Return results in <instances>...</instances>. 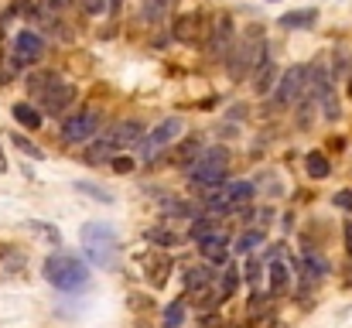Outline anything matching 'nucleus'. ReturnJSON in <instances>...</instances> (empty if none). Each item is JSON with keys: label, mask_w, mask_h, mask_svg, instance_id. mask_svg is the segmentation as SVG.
I'll return each instance as SVG.
<instances>
[{"label": "nucleus", "mask_w": 352, "mask_h": 328, "mask_svg": "<svg viewBox=\"0 0 352 328\" xmlns=\"http://www.w3.org/2000/svg\"><path fill=\"white\" fill-rule=\"evenodd\" d=\"M178 137H182V120H178V116L161 120L151 133H144V137H140V157H144L147 164H151V161H157V157H161V151H168Z\"/></svg>", "instance_id": "obj_6"}, {"label": "nucleus", "mask_w": 352, "mask_h": 328, "mask_svg": "<svg viewBox=\"0 0 352 328\" xmlns=\"http://www.w3.org/2000/svg\"><path fill=\"white\" fill-rule=\"evenodd\" d=\"M48 3H52V7H55V10H65V7H69V3H72V0H48Z\"/></svg>", "instance_id": "obj_36"}, {"label": "nucleus", "mask_w": 352, "mask_h": 328, "mask_svg": "<svg viewBox=\"0 0 352 328\" xmlns=\"http://www.w3.org/2000/svg\"><path fill=\"white\" fill-rule=\"evenodd\" d=\"M31 229H38V232H41V236H48V239H52V243H55V246H58V232H55V229H52V226H45V222H31Z\"/></svg>", "instance_id": "obj_33"}, {"label": "nucleus", "mask_w": 352, "mask_h": 328, "mask_svg": "<svg viewBox=\"0 0 352 328\" xmlns=\"http://www.w3.org/2000/svg\"><path fill=\"white\" fill-rule=\"evenodd\" d=\"M349 96H352V76H349Z\"/></svg>", "instance_id": "obj_39"}, {"label": "nucleus", "mask_w": 352, "mask_h": 328, "mask_svg": "<svg viewBox=\"0 0 352 328\" xmlns=\"http://www.w3.org/2000/svg\"><path fill=\"white\" fill-rule=\"evenodd\" d=\"M28 256L21 250H14L10 243H0V277H17L24 270Z\"/></svg>", "instance_id": "obj_18"}, {"label": "nucleus", "mask_w": 352, "mask_h": 328, "mask_svg": "<svg viewBox=\"0 0 352 328\" xmlns=\"http://www.w3.org/2000/svg\"><path fill=\"white\" fill-rule=\"evenodd\" d=\"M185 311H188L185 298L171 301V305L164 308V328H182V325H185Z\"/></svg>", "instance_id": "obj_24"}, {"label": "nucleus", "mask_w": 352, "mask_h": 328, "mask_svg": "<svg viewBox=\"0 0 352 328\" xmlns=\"http://www.w3.org/2000/svg\"><path fill=\"white\" fill-rule=\"evenodd\" d=\"M107 7H110V10H120V7H123V0H107Z\"/></svg>", "instance_id": "obj_37"}, {"label": "nucleus", "mask_w": 352, "mask_h": 328, "mask_svg": "<svg viewBox=\"0 0 352 328\" xmlns=\"http://www.w3.org/2000/svg\"><path fill=\"white\" fill-rule=\"evenodd\" d=\"M10 116H14L24 130H38V127H41V120H45V116L31 107V103H14V107H10Z\"/></svg>", "instance_id": "obj_22"}, {"label": "nucleus", "mask_w": 352, "mask_h": 328, "mask_svg": "<svg viewBox=\"0 0 352 328\" xmlns=\"http://www.w3.org/2000/svg\"><path fill=\"white\" fill-rule=\"evenodd\" d=\"M144 270H147V281H151L154 287H164L168 270H171V256H168V253H147Z\"/></svg>", "instance_id": "obj_17"}, {"label": "nucleus", "mask_w": 352, "mask_h": 328, "mask_svg": "<svg viewBox=\"0 0 352 328\" xmlns=\"http://www.w3.org/2000/svg\"><path fill=\"white\" fill-rule=\"evenodd\" d=\"M140 137H144V123L140 120H120V123H113L100 140L117 154V151H123V147H133V144H140Z\"/></svg>", "instance_id": "obj_11"}, {"label": "nucleus", "mask_w": 352, "mask_h": 328, "mask_svg": "<svg viewBox=\"0 0 352 328\" xmlns=\"http://www.w3.org/2000/svg\"><path fill=\"white\" fill-rule=\"evenodd\" d=\"M236 284H239V270L226 267V270H223V277H219V301H230V298H233Z\"/></svg>", "instance_id": "obj_26"}, {"label": "nucleus", "mask_w": 352, "mask_h": 328, "mask_svg": "<svg viewBox=\"0 0 352 328\" xmlns=\"http://www.w3.org/2000/svg\"><path fill=\"white\" fill-rule=\"evenodd\" d=\"M298 267H301V281H305V287H308V284H318V281L329 274L325 256H318L315 250H305V253H301V260H298Z\"/></svg>", "instance_id": "obj_15"}, {"label": "nucleus", "mask_w": 352, "mask_h": 328, "mask_svg": "<svg viewBox=\"0 0 352 328\" xmlns=\"http://www.w3.org/2000/svg\"><path fill=\"white\" fill-rule=\"evenodd\" d=\"M41 274H45V281H48L52 287H58V291H65V294H76V291H86V287H89V263H86L82 256L69 253V250L52 253V256L45 260Z\"/></svg>", "instance_id": "obj_2"}, {"label": "nucleus", "mask_w": 352, "mask_h": 328, "mask_svg": "<svg viewBox=\"0 0 352 328\" xmlns=\"http://www.w3.org/2000/svg\"><path fill=\"white\" fill-rule=\"evenodd\" d=\"M10 144H14V147H17L21 154H28V157H34V161H41V157H45V151H41L38 144H31V140H28L24 133H10Z\"/></svg>", "instance_id": "obj_27"}, {"label": "nucleus", "mask_w": 352, "mask_h": 328, "mask_svg": "<svg viewBox=\"0 0 352 328\" xmlns=\"http://www.w3.org/2000/svg\"><path fill=\"white\" fill-rule=\"evenodd\" d=\"M270 45H267V38L260 34V31H250L246 38H236L233 52H230V58H226V72H230V79H250L253 76V69H256V62H260V55L267 52Z\"/></svg>", "instance_id": "obj_5"}, {"label": "nucleus", "mask_w": 352, "mask_h": 328, "mask_svg": "<svg viewBox=\"0 0 352 328\" xmlns=\"http://www.w3.org/2000/svg\"><path fill=\"white\" fill-rule=\"evenodd\" d=\"M110 164H113V171H117V175H126V171H133V161H130V157H113Z\"/></svg>", "instance_id": "obj_34"}, {"label": "nucleus", "mask_w": 352, "mask_h": 328, "mask_svg": "<svg viewBox=\"0 0 352 328\" xmlns=\"http://www.w3.org/2000/svg\"><path fill=\"white\" fill-rule=\"evenodd\" d=\"M82 250L93 267L117 270L120 263V236L110 222H86L82 226Z\"/></svg>", "instance_id": "obj_4"}, {"label": "nucleus", "mask_w": 352, "mask_h": 328, "mask_svg": "<svg viewBox=\"0 0 352 328\" xmlns=\"http://www.w3.org/2000/svg\"><path fill=\"white\" fill-rule=\"evenodd\" d=\"M86 161H89V164H110V161H113V151H110L103 140H96V144L86 151Z\"/></svg>", "instance_id": "obj_28"}, {"label": "nucleus", "mask_w": 352, "mask_h": 328, "mask_svg": "<svg viewBox=\"0 0 352 328\" xmlns=\"http://www.w3.org/2000/svg\"><path fill=\"white\" fill-rule=\"evenodd\" d=\"M305 171H308L311 178H329L332 164H329V157H325L322 151H311V154L305 157Z\"/></svg>", "instance_id": "obj_23"}, {"label": "nucleus", "mask_w": 352, "mask_h": 328, "mask_svg": "<svg viewBox=\"0 0 352 328\" xmlns=\"http://www.w3.org/2000/svg\"><path fill=\"white\" fill-rule=\"evenodd\" d=\"M260 243H267V236H263L260 229H246V232H239V236H236L233 250L236 253H250V250H253V246H260Z\"/></svg>", "instance_id": "obj_25"}, {"label": "nucleus", "mask_w": 352, "mask_h": 328, "mask_svg": "<svg viewBox=\"0 0 352 328\" xmlns=\"http://www.w3.org/2000/svg\"><path fill=\"white\" fill-rule=\"evenodd\" d=\"M7 171V157H3V147H0V175Z\"/></svg>", "instance_id": "obj_38"}, {"label": "nucleus", "mask_w": 352, "mask_h": 328, "mask_svg": "<svg viewBox=\"0 0 352 328\" xmlns=\"http://www.w3.org/2000/svg\"><path fill=\"white\" fill-rule=\"evenodd\" d=\"M100 109H79L76 116H69L62 123V140L65 144H89L100 133Z\"/></svg>", "instance_id": "obj_9"}, {"label": "nucleus", "mask_w": 352, "mask_h": 328, "mask_svg": "<svg viewBox=\"0 0 352 328\" xmlns=\"http://www.w3.org/2000/svg\"><path fill=\"white\" fill-rule=\"evenodd\" d=\"M267 274H270V294H274V298H280V294L291 291V267H287V250H284V246H274V250H270Z\"/></svg>", "instance_id": "obj_12"}, {"label": "nucleus", "mask_w": 352, "mask_h": 328, "mask_svg": "<svg viewBox=\"0 0 352 328\" xmlns=\"http://www.w3.org/2000/svg\"><path fill=\"white\" fill-rule=\"evenodd\" d=\"M45 38L38 34V31H17L14 34V45H10V58L17 62V69H24V65H34V62H41L45 58Z\"/></svg>", "instance_id": "obj_10"}, {"label": "nucleus", "mask_w": 352, "mask_h": 328, "mask_svg": "<svg viewBox=\"0 0 352 328\" xmlns=\"http://www.w3.org/2000/svg\"><path fill=\"white\" fill-rule=\"evenodd\" d=\"M274 76H277V69H274V55H270V48H267V52L260 55V62H256L253 76H250V86H253V93L267 96V93L274 89Z\"/></svg>", "instance_id": "obj_14"}, {"label": "nucleus", "mask_w": 352, "mask_h": 328, "mask_svg": "<svg viewBox=\"0 0 352 328\" xmlns=\"http://www.w3.org/2000/svg\"><path fill=\"white\" fill-rule=\"evenodd\" d=\"M223 328H239V325H223Z\"/></svg>", "instance_id": "obj_40"}, {"label": "nucleus", "mask_w": 352, "mask_h": 328, "mask_svg": "<svg viewBox=\"0 0 352 328\" xmlns=\"http://www.w3.org/2000/svg\"><path fill=\"white\" fill-rule=\"evenodd\" d=\"M185 175H188V182H192L202 195H206V192H216L219 185L230 182V151H226L223 144L199 151V157L185 168Z\"/></svg>", "instance_id": "obj_3"}, {"label": "nucleus", "mask_w": 352, "mask_h": 328, "mask_svg": "<svg viewBox=\"0 0 352 328\" xmlns=\"http://www.w3.org/2000/svg\"><path fill=\"white\" fill-rule=\"evenodd\" d=\"M199 24H202V14H195V10L185 14V17H178V24H175V38H178V41H195L199 31H202Z\"/></svg>", "instance_id": "obj_21"}, {"label": "nucleus", "mask_w": 352, "mask_h": 328, "mask_svg": "<svg viewBox=\"0 0 352 328\" xmlns=\"http://www.w3.org/2000/svg\"><path fill=\"white\" fill-rule=\"evenodd\" d=\"M233 45H236L233 17H230V14H219V17H216V24H209V41H206V52H209V58H212V62L226 65V58H230Z\"/></svg>", "instance_id": "obj_8"}, {"label": "nucleus", "mask_w": 352, "mask_h": 328, "mask_svg": "<svg viewBox=\"0 0 352 328\" xmlns=\"http://www.w3.org/2000/svg\"><path fill=\"white\" fill-rule=\"evenodd\" d=\"M171 7H175V0H144V24H151V28L164 24Z\"/></svg>", "instance_id": "obj_19"}, {"label": "nucleus", "mask_w": 352, "mask_h": 328, "mask_svg": "<svg viewBox=\"0 0 352 328\" xmlns=\"http://www.w3.org/2000/svg\"><path fill=\"white\" fill-rule=\"evenodd\" d=\"M336 206H339V209H352V192H339V195H336Z\"/></svg>", "instance_id": "obj_35"}, {"label": "nucleus", "mask_w": 352, "mask_h": 328, "mask_svg": "<svg viewBox=\"0 0 352 328\" xmlns=\"http://www.w3.org/2000/svg\"><path fill=\"white\" fill-rule=\"evenodd\" d=\"M246 281H250L253 287L260 284V260H253V256L246 260Z\"/></svg>", "instance_id": "obj_31"}, {"label": "nucleus", "mask_w": 352, "mask_h": 328, "mask_svg": "<svg viewBox=\"0 0 352 328\" xmlns=\"http://www.w3.org/2000/svg\"><path fill=\"white\" fill-rule=\"evenodd\" d=\"M82 10L96 17V14H107L110 7H107V0H82Z\"/></svg>", "instance_id": "obj_32"}, {"label": "nucleus", "mask_w": 352, "mask_h": 328, "mask_svg": "<svg viewBox=\"0 0 352 328\" xmlns=\"http://www.w3.org/2000/svg\"><path fill=\"white\" fill-rule=\"evenodd\" d=\"M212 281H216V274H212V270H206V267H188V270L182 274V284H185V294H188V298H195V294L209 291V287H212Z\"/></svg>", "instance_id": "obj_16"}, {"label": "nucleus", "mask_w": 352, "mask_h": 328, "mask_svg": "<svg viewBox=\"0 0 352 328\" xmlns=\"http://www.w3.org/2000/svg\"><path fill=\"white\" fill-rule=\"evenodd\" d=\"M199 243V253L212 263V267H223L226 263V256H230V239H226V232L223 229H212V232H206L202 239H195Z\"/></svg>", "instance_id": "obj_13"}, {"label": "nucleus", "mask_w": 352, "mask_h": 328, "mask_svg": "<svg viewBox=\"0 0 352 328\" xmlns=\"http://www.w3.org/2000/svg\"><path fill=\"white\" fill-rule=\"evenodd\" d=\"M315 21H318V10H315V7H305V10H291V14H284L277 24L287 28V31H298V28H311Z\"/></svg>", "instance_id": "obj_20"}, {"label": "nucleus", "mask_w": 352, "mask_h": 328, "mask_svg": "<svg viewBox=\"0 0 352 328\" xmlns=\"http://www.w3.org/2000/svg\"><path fill=\"white\" fill-rule=\"evenodd\" d=\"M24 86H28L34 103L45 109L48 116H62L65 109L76 103V86L69 79H62L58 72H31Z\"/></svg>", "instance_id": "obj_1"}, {"label": "nucleus", "mask_w": 352, "mask_h": 328, "mask_svg": "<svg viewBox=\"0 0 352 328\" xmlns=\"http://www.w3.org/2000/svg\"><path fill=\"white\" fill-rule=\"evenodd\" d=\"M76 188H79V192H89V195L100 199V202H113L110 192H103V188H96V185H89V182H76Z\"/></svg>", "instance_id": "obj_29"}, {"label": "nucleus", "mask_w": 352, "mask_h": 328, "mask_svg": "<svg viewBox=\"0 0 352 328\" xmlns=\"http://www.w3.org/2000/svg\"><path fill=\"white\" fill-rule=\"evenodd\" d=\"M305 83H308V65H291L277 83H274V107L287 109L298 107L301 93H305Z\"/></svg>", "instance_id": "obj_7"}, {"label": "nucleus", "mask_w": 352, "mask_h": 328, "mask_svg": "<svg viewBox=\"0 0 352 328\" xmlns=\"http://www.w3.org/2000/svg\"><path fill=\"white\" fill-rule=\"evenodd\" d=\"M147 239L151 243H161V246H175V236L168 229H147Z\"/></svg>", "instance_id": "obj_30"}]
</instances>
